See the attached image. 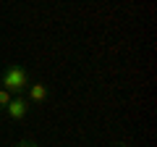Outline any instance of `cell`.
<instances>
[{"label":"cell","instance_id":"6da1fadb","mask_svg":"<svg viewBox=\"0 0 157 147\" xmlns=\"http://www.w3.org/2000/svg\"><path fill=\"white\" fill-rule=\"evenodd\" d=\"M29 84H32V74H29V68L21 66V63H8V66L0 71V87L6 92H11L13 97L24 95Z\"/></svg>","mask_w":157,"mask_h":147},{"label":"cell","instance_id":"7a4b0ae2","mask_svg":"<svg viewBox=\"0 0 157 147\" xmlns=\"http://www.w3.org/2000/svg\"><path fill=\"white\" fill-rule=\"evenodd\" d=\"M29 110H32L29 100H26L24 95H16V97H11V102L6 105V110H3V113H6L11 121H24V118L29 116Z\"/></svg>","mask_w":157,"mask_h":147},{"label":"cell","instance_id":"3957f363","mask_svg":"<svg viewBox=\"0 0 157 147\" xmlns=\"http://www.w3.org/2000/svg\"><path fill=\"white\" fill-rule=\"evenodd\" d=\"M24 97L29 100V105H45L50 100V87L45 81H32L26 87V92H24Z\"/></svg>","mask_w":157,"mask_h":147},{"label":"cell","instance_id":"277c9868","mask_svg":"<svg viewBox=\"0 0 157 147\" xmlns=\"http://www.w3.org/2000/svg\"><path fill=\"white\" fill-rule=\"evenodd\" d=\"M11 92H6V89H3V87H0V113H3V110H6V105H8V102H11Z\"/></svg>","mask_w":157,"mask_h":147},{"label":"cell","instance_id":"5b68a950","mask_svg":"<svg viewBox=\"0 0 157 147\" xmlns=\"http://www.w3.org/2000/svg\"><path fill=\"white\" fill-rule=\"evenodd\" d=\"M13 147H39V142H34V139H29V137H24V139L16 142Z\"/></svg>","mask_w":157,"mask_h":147},{"label":"cell","instance_id":"8992f818","mask_svg":"<svg viewBox=\"0 0 157 147\" xmlns=\"http://www.w3.org/2000/svg\"><path fill=\"white\" fill-rule=\"evenodd\" d=\"M113 147H128L126 142H113Z\"/></svg>","mask_w":157,"mask_h":147}]
</instances>
